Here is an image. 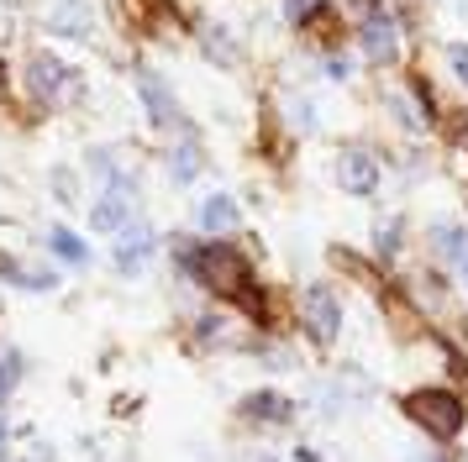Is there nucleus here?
<instances>
[{"mask_svg": "<svg viewBox=\"0 0 468 462\" xmlns=\"http://www.w3.org/2000/svg\"><path fill=\"white\" fill-rule=\"evenodd\" d=\"M332 184L342 189V194H353V200H374L384 184V163L374 147L363 142H347L332 152Z\"/></svg>", "mask_w": 468, "mask_h": 462, "instance_id": "obj_5", "label": "nucleus"}, {"mask_svg": "<svg viewBox=\"0 0 468 462\" xmlns=\"http://www.w3.org/2000/svg\"><path fill=\"white\" fill-rule=\"evenodd\" d=\"M300 331H305V341L321 347V352L342 341V294H337V284L316 278V284L300 289Z\"/></svg>", "mask_w": 468, "mask_h": 462, "instance_id": "obj_3", "label": "nucleus"}, {"mask_svg": "<svg viewBox=\"0 0 468 462\" xmlns=\"http://www.w3.org/2000/svg\"><path fill=\"white\" fill-rule=\"evenodd\" d=\"M452 278H458V284H463V294H468V257L458 263V268H452Z\"/></svg>", "mask_w": 468, "mask_h": 462, "instance_id": "obj_29", "label": "nucleus"}, {"mask_svg": "<svg viewBox=\"0 0 468 462\" xmlns=\"http://www.w3.org/2000/svg\"><path fill=\"white\" fill-rule=\"evenodd\" d=\"M405 247V215H384L379 226H374V257L379 263H395Z\"/></svg>", "mask_w": 468, "mask_h": 462, "instance_id": "obj_19", "label": "nucleus"}, {"mask_svg": "<svg viewBox=\"0 0 468 462\" xmlns=\"http://www.w3.org/2000/svg\"><path fill=\"white\" fill-rule=\"evenodd\" d=\"M405 425H416L431 446H458L468 436V399L452 383H416L400 394Z\"/></svg>", "mask_w": 468, "mask_h": 462, "instance_id": "obj_2", "label": "nucleus"}, {"mask_svg": "<svg viewBox=\"0 0 468 462\" xmlns=\"http://www.w3.org/2000/svg\"><path fill=\"white\" fill-rule=\"evenodd\" d=\"M290 462H326V457H321L311 441H295V446H290Z\"/></svg>", "mask_w": 468, "mask_h": 462, "instance_id": "obj_27", "label": "nucleus"}, {"mask_svg": "<svg viewBox=\"0 0 468 462\" xmlns=\"http://www.w3.org/2000/svg\"><path fill=\"white\" fill-rule=\"evenodd\" d=\"M358 5V16H374V11H384V0H353Z\"/></svg>", "mask_w": 468, "mask_h": 462, "instance_id": "obj_28", "label": "nucleus"}, {"mask_svg": "<svg viewBox=\"0 0 468 462\" xmlns=\"http://www.w3.org/2000/svg\"><path fill=\"white\" fill-rule=\"evenodd\" d=\"M358 47L374 68H395V63H400V26L384 16V11H374V16H363V26H358Z\"/></svg>", "mask_w": 468, "mask_h": 462, "instance_id": "obj_10", "label": "nucleus"}, {"mask_svg": "<svg viewBox=\"0 0 468 462\" xmlns=\"http://www.w3.org/2000/svg\"><path fill=\"white\" fill-rule=\"evenodd\" d=\"M321 68H326V79H353V63L342 58V53H326V58H321Z\"/></svg>", "mask_w": 468, "mask_h": 462, "instance_id": "obj_25", "label": "nucleus"}, {"mask_svg": "<svg viewBox=\"0 0 468 462\" xmlns=\"http://www.w3.org/2000/svg\"><path fill=\"white\" fill-rule=\"evenodd\" d=\"M200 168H206V147L185 131V137L164 152V173H169V184L185 189V184H195V179H200Z\"/></svg>", "mask_w": 468, "mask_h": 462, "instance_id": "obj_16", "label": "nucleus"}, {"mask_svg": "<svg viewBox=\"0 0 468 462\" xmlns=\"http://www.w3.org/2000/svg\"><path fill=\"white\" fill-rule=\"evenodd\" d=\"M0 95H5V63H0Z\"/></svg>", "mask_w": 468, "mask_h": 462, "instance_id": "obj_32", "label": "nucleus"}, {"mask_svg": "<svg viewBox=\"0 0 468 462\" xmlns=\"http://www.w3.org/2000/svg\"><path fill=\"white\" fill-rule=\"evenodd\" d=\"M426 247H431V257H437L442 268H458L468 257V226L458 215H442V221L426 226Z\"/></svg>", "mask_w": 468, "mask_h": 462, "instance_id": "obj_13", "label": "nucleus"}, {"mask_svg": "<svg viewBox=\"0 0 468 462\" xmlns=\"http://www.w3.org/2000/svg\"><path fill=\"white\" fill-rule=\"evenodd\" d=\"M137 95H143V110H148V121L158 131H174V126H185V110H179V95L169 89L164 74H153V68H137Z\"/></svg>", "mask_w": 468, "mask_h": 462, "instance_id": "obj_9", "label": "nucleus"}, {"mask_svg": "<svg viewBox=\"0 0 468 462\" xmlns=\"http://www.w3.org/2000/svg\"><path fill=\"white\" fill-rule=\"evenodd\" d=\"M153 257H158V231L143 226V221H132V226L116 236V247H111V263H116V273H122V278L148 273Z\"/></svg>", "mask_w": 468, "mask_h": 462, "instance_id": "obj_8", "label": "nucleus"}, {"mask_svg": "<svg viewBox=\"0 0 468 462\" xmlns=\"http://www.w3.org/2000/svg\"><path fill=\"white\" fill-rule=\"evenodd\" d=\"M242 226V205H237L232 194H206L200 205H195V231L200 236H227V231Z\"/></svg>", "mask_w": 468, "mask_h": 462, "instance_id": "obj_15", "label": "nucleus"}, {"mask_svg": "<svg viewBox=\"0 0 468 462\" xmlns=\"http://www.w3.org/2000/svg\"><path fill=\"white\" fill-rule=\"evenodd\" d=\"M405 462H463L458 452H447V446H437V452H410Z\"/></svg>", "mask_w": 468, "mask_h": 462, "instance_id": "obj_26", "label": "nucleus"}, {"mask_svg": "<svg viewBox=\"0 0 468 462\" xmlns=\"http://www.w3.org/2000/svg\"><path fill=\"white\" fill-rule=\"evenodd\" d=\"M295 415H300L295 394H284L274 383H258V389H248V394L237 399V420H248L253 431H290Z\"/></svg>", "mask_w": 468, "mask_h": 462, "instance_id": "obj_6", "label": "nucleus"}, {"mask_svg": "<svg viewBox=\"0 0 468 462\" xmlns=\"http://www.w3.org/2000/svg\"><path fill=\"white\" fill-rule=\"evenodd\" d=\"M248 462H284V457H274V452H253Z\"/></svg>", "mask_w": 468, "mask_h": 462, "instance_id": "obj_30", "label": "nucleus"}, {"mask_svg": "<svg viewBox=\"0 0 468 462\" xmlns=\"http://www.w3.org/2000/svg\"><path fill=\"white\" fill-rule=\"evenodd\" d=\"M0 462H11V436H0Z\"/></svg>", "mask_w": 468, "mask_h": 462, "instance_id": "obj_31", "label": "nucleus"}, {"mask_svg": "<svg viewBox=\"0 0 468 462\" xmlns=\"http://www.w3.org/2000/svg\"><path fill=\"white\" fill-rule=\"evenodd\" d=\"M169 257L185 284L211 294L216 305H227V310H237L242 294L258 284L253 257L237 242H221V236H169Z\"/></svg>", "mask_w": 468, "mask_h": 462, "instance_id": "obj_1", "label": "nucleus"}, {"mask_svg": "<svg viewBox=\"0 0 468 462\" xmlns=\"http://www.w3.org/2000/svg\"><path fill=\"white\" fill-rule=\"evenodd\" d=\"M48 32H58V37H69V42H90L95 37V5H90V0H53Z\"/></svg>", "mask_w": 468, "mask_h": 462, "instance_id": "obj_14", "label": "nucleus"}, {"mask_svg": "<svg viewBox=\"0 0 468 462\" xmlns=\"http://www.w3.org/2000/svg\"><path fill=\"white\" fill-rule=\"evenodd\" d=\"M200 53H206L216 68H237V63H242V47H237V37L221 21H206V26H200Z\"/></svg>", "mask_w": 468, "mask_h": 462, "instance_id": "obj_17", "label": "nucleus"}, {"mask_svg": "<svg viewBox=\"0 0 468 462\" xmlns=\"http://www.w3.org/2000/svg\"><path fill=\"white\" fill-rule=\"evenodd\" d=\"M190 341L200 352H248L253 331H242L232 310H200L190 326Z\"/></svg>", "mask_w": 468, "mask_h": 462, "instance_id": "obj_7", "label": "nucleus"}, {"mask_svg": "<svg viewBox=\"0 0 468 462\" xmlns=\"http://www.w3.org/2000/svg\"><path fill=\"white\" fill-rule=\"evenodd\" d=\"M27 89H32V100L37 105H69L74 95H85V79H80V68H69L58 53H32L27 58Z\"/></svg>", "mask_w": 468, "mask_h": 462, "instance_id": "obj_4", "label": "nucleus"}, {"mask_svg": "<svg viewBox=\"0 0 468 462\" xmlns=\"http://www.w3.org/2000/svg\"><path fill=\"white\" fill-rule=\"evenodd\" d=\"M11 462H22V457H11Z\"/></svg>", "mask_w": 468, "mask_h": 462, "instance_id": "obj_33", "label": "nucleus"}, {"mask_svg": "<svg viewBox=\"0 0 468 462\" xmlns=\"http://www.w3.org/2000/svg\"><path fill=\"white\" fill-rule=\"evenodd\" d=\"M326 5H332V0H284V21L305 32V26H316V21L326 16Z\"/></svg>", "mask_w": 468, "mask_h": 462, "instance_id": "obj_21", "label": "nucleus"}, {"mask_svg": "<svg viewBox=\"0 0 468 462\" xmlns=\"http://www.w3.org/2000/svg\"><path fill=\"white\" fill-rule=\"evenodd\" d=\"M447 68H452V79L468 89V42H452V47H447Z\"/></svg>", "mask_w": 468, "mask_h": 462, "instance_id": "obj_23", "label": "nucleus"}, {"mask_svg": "<svg viewBox=\"0 0 468 462\" xmlns=\"http://www.w3.org/2000/svg\"><path fill=\"white\" fill-rule=\"evenodd\" d=\"M0 284H11V289H22V294H53L58 289V268L27 263L16 252H0Z\"/></svg>", "mask_w": 468, "mask_h": 462, "instance_id": "obj_12", "label": "nucleus"}, {"mask_svg": "<svg viewBox=\"0 0 468 462\" xmlns=\"http://www.w3.org/2000/svg\"><path fill=\"white\" fill-rule=\"evenodd\" d=\"M284 121L295 126V131H316V105L305 100V95H290L284 100Z\"/></svg>", "mask_w": 468, "mask_h": 462, "instance_id": "obj_22", "label": "nucleus"}, {"mask_svg": "<svg viewBox=\"0 0 468 462\" xmlns=\"http://www.w3.org/2000/svg\"><path fill=\"white\" fill-rule=\"evenodd\" d=\"M132 221H137V194H122V189H101V194L90 200V231L122 236Z\"/></svg>", "mask_w": 468, "mask_h": 462, "instance_id": "obj_11", "label": "nucleus"}, {"mask_svg": "<svg viewBox=\"0 0 468 462\" xmlns=\"http://www.w3.org/2000/svg\"><path fill=\"white\" fill-rule=\"evenodd\" d=\"M48 252H53L58 263H69V268H90V263H95L90 242L80 236V231H69V226H48Z\"/></svg>", "mask_w": 468, "mask_h": 462, "instance_id": "obj_18", "label": "nucleus"}, {"mask_svg": "<svg viewBox=\"0 0 468 462\" xmlns=\"http://www.w3.org/2000/svg\"><path fill=\"white\" fill-rule=\"evenodd\" d=\"M27 378V357L22 347H0V415H5V404L16 394V383Z\"/></svg>", "mask_w": 468, "mask_h": 462, "instance_id": "obj_20", "label": "nucleus"}, {"mask_svg": "<svg viewBox=\"0 0 468 462\" xmlns=\"http://www.w3.org/2000/svg\"><path fill=\"white\" fill-rule=\"evenodd\" d=\"M53 189H58L64 205H80V189H74V179H69V168H53Z\"/></svg>", "mask_w": 468, "mask_h": 462, "instance_id": "obj_24", "label": "nucleus"}]
</instances>
